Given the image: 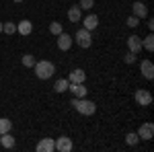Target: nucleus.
<instances>
[{
	"instance_id": "10",
	"label": "nucleus",
	"mask_w": 154,
	"mask_h": 152,
	"mask_svg": "<svg viewBox=\"0 0 154 152\" xmlns=\"http://www.w3.org/2000/svg\"><path fill=\"white\" fill-rule=\"evenodd\" d=\"M54 150H56V142L51 138H43L37 144V152H54Z\"/></svg>"
},
{
	"instance_id": "28",
	"label": "nucleus",
	"mask_w": 154,
	"mask_h": 152,
	"mask_svg": "<svg viewBox=\"0 0 154 152\" xmlns=\"http://www.w3.org/2000/svg\"><path fill=\"white\" fill-rule=\"evenodd\" d=\"M0 33H2V23H0Z\"/></svg>"
},
{
	"instance_id": "20",
	"label": "nucleus",
	"mask_w": 154,
	"mask_h": 152,
	"mask_svg": "<svg viewBox=\"0 0 154 152\" xmlns=\"http://www.w3.org/2000/svg\"><path fill=\"white\" fill-rule=\"evenodd\" d=\"M11 128H12L11 119L2 117V119H0V134H6V132H11Z\"/></svg>"
},
{
	"instance_id": "21",
	"label": "nucleus",
	"mask_w": 154,
	"mask_h": 152,
	"mask_svg": "<svg viewBox=\"0 0 154 152\" xmlns=\"http://www.w3.org/2000/svg\"><path fill=\"white\" fill-rule=\"evenodd\" d=\"M21 62H23V66H27V68H33L35 66V58L31 54H25L23 58H21Z\"/></svg>"
},
{
	"instance_id": "6",
	"label": "nucleus",
	"mask_w": 154,
	"mask_h": 152,
	"mask_svg": "<svg viewBox=\"0 0 154 152\" xmlns=\"http://www.w3.org/2000/svg\"><path fill=\"white\" fill-rule=\"evenodd\" d=\"M68 91H72V95L78 97V99L86 97V93H88V88L84 86L82 82H70V84H68Z\"/></svg>"
},
{
	"instance_id": "22",
	"label": "nucleus",
	"mask_w": 154,
	"mask_h": 152,
	"mask_svg": "<svg viewBox=\"0 0 154 152\" xmlns=\"http://www.w3.org/2000/svg\"><path fill=\"white\" fill-rule=\"evenodd\" d=\"M49 33H51V35H56V37H58L60 33H62V23H58V21H54V23L49 25Z\"/></svg>"
},
{
	"instance_id": "5",
	"label": "nucleus",
	"mask_w": 154,
	"mask_h": 152,
	"mask_svg": "<svg viewBox=\"0 0 154 152\" xmlns=\"http://www.w3.org/2000/svg\"><path fill=\"white\" fill-rule=\"evenodd\" d=\"M138 138H142V140H152L154 138V126L150 123V121L140 126V129H138Z\"/></svg>"
},
{
	"instance_id": "18",
	"label": "nucleus",
	"mask_w": 154,
	"mask_h": 152,
	"mask_svg": "<svg viewBox=\"0 0 154 152\" xmlns=\"http://www.w3.org/2000/svg\"><path fill=\"white\" fill-rule=\"evenodd\" d=\"M68 84H70L68 80L60 78V80L56 82V84H54V91H56V93H66V91H68Z\"/></svg>"
},
{
	"instance_id": "7",
	"label": "nucleus",
	"mask_w": 154,
	"mask_h": 152,
	"mask_svg": "<svg viewBox=\"0 0 154 152\" xmlns=\"http://www.w3.org/2000/svg\"><path fill=\"white\" fill-rule=\"evenodd\" d=\"M131 8H134V17H138L140 21L148 17V6H146L144 2H134V4H131Z\"/></svg>"
},
{
	"instance_id": "13",
	"label": "nucleus",
	"mask_w": 154,
	"mask_h": 152,
	"mask_svg": "<svg viewBox=\"0 0 154 152\" xmlns=\"http://www.w3.org/2000/svg\"><path fill=\"white\" fill-rule=\"evenodd\" d=\"M0 146H2V148H6V150H11L12 146H14V138L11 136V132L0 134Z\"/></svg>"
},
{
	"instance_id": "8",
	"label": "nucleus",
	"mask_w": 154,
	"mask_h": 152,
	"mask_svg": "<svg viewBox=\"0 0 154 152\" xmlns=\"http://www.w3.org/2000/svg\"><path fill=\"white\" fill-rule=\"evenodd\" d=\"M58 47L62 49V51H68V49L72 47V37L62 31V33L58 35Z\"/></svg>"
},
{
	"instance_id": "12",
	"label": "nucleus",
	"mask_w": 154,
	"mask_h": 152,
	"mask_svg": "<svg viewBox=\"0 0 154 152\" xmlns=\"http://www.w3.org/2000/svg\"><path fill=\"white\" fill-rule=\"evenodd\" d=\"M140 70H142L144 78H148V80H152V78H154V66H152L150 60H144L142 66H140Z\"/></svg>"
},
{
	"instance_id": "9",
	"label": "nucleus",
	"mask_w": 154,
	"mask_h": 152,
	"mask_svg": "<svg viewBox=\"0 0 154 152\" xmlns=\"http://www.w3.org/2000/svg\"><path fill=\"white\" fill-rule=\"evenodd\" d=\"M56 150L70 152L72 150V140H70V138H66V136H60L58 140H56Z\"/></svg>"
},
{
	"instance_id": "11",
	"label": "nucleus",
	"mask_w": 154,
	"mask_h": 152,
	"mask_svg": "<svg viewBox=\"0 0 154 152\" xmlns=\"http://www.w3.org/2000/svg\"><path fill=\"white\" fill-rule=\"evenodd\" d=\"M128 47H130L131 54H138V51H142V37L131 35L130 39H128Z\"/></svg>"
},
{
	"instance_id": "3",
	"label": "nucleus",
	"mask_w": 154,
	"mask_h": 152,
	"mask_svg": "<svg viewBox=\"0 0 154 152\" xmlns=\"http://www.w3.org/2000/svg\"><path fill=\"white\" fill-rule=\"evenodd\" d=\"M76 43L80 47H91L93 45V37H91V31H86V29H80L78 33H76Z\"/></svg>"
},
{
	"instance_id": "26",
	"label": "nucleus",
	"mask_w": 154,
	"mask_h": 152,
	"mask_svg": "<svg viewBox=\"0 0 154 152\" xmlns=\"http://www.w3.org/2000/svg\"><path fill=\"white\" fill-rule=\"evenodd\" d=\"M138 25H140V19L131 14L130 19H128V27H131V29H134V27H138Z\"/></svg>"
},
{
	"instance_id": "24",
	"label": "nucleus",
	"mask_w": 154,
	"mask_h": 152,
	"mask_svg": "<svg viewBox=\"0 0 154 152\" xmlns=\"http://www.w3.org/2000/svg\"><path fill=\"white\" fill-rule=\"evenodd\" d=\"M125 142H128L130 146H136V144L140 142V138H138V134H128V136H125Z\"/></svg>"
},
{
	"instance_id": "2",
	"label": "nucleus",
	"mask_w": 154,
	"mask_h": 152,
	"mask_svg": "<svg viewBox=\"0 0 154 152\" xmlns=\"http://www.w3.org/2000/svg\"><path fill=\"white\" fill-rule=\"evenodd\" d=\"M35 74L37 78H41V80H48V78H51L54 76V72H56V66L51 64V62H48V60H43V62H35Z\"/></svg>"
},
{
	"instance_id": "29",
	"label": "nucleus",
	"mask_w": 154,
	"mask_h": 152,
	"mask_svg": "<svg viewBox=\"0 0 154 152\" xmlns=\"http://www.w3.org/2000/svg\"><path fill=\"white\" fill-rule=\"evenodd\" d=\"M14 2H23V0H14Z\"/></svg>"
},
{
	"instance_id": "19",
	"label": "nucleus",
	"mask_w": 154,
	"mask_h": 152,
	"mask_svg": "<svg viewBox=\"0 0 154 152\" xmlns=\"http://www.w3.org/2000/svg\"><path fill=\"white\" fill-rule=\"evenodd\" d=\"M142 47H146L148 51H152V49H154V35H152V33L142 39Z\"/></svg>"
},
{
	"instance_id": "1",
	"label": "nucleus",
	"mask_w": 154,
	"mask_h": 152,
	"mask_svg": "<svg viewBox=\"0 0 154 152\" xmlns=\"http://www.w3.org/2000/svg\"><path fill=\"white\" fill-rule=\"evenodd\" d=\"M70 105L74 107V109H76L78 113H82V115H93V113L97 111V105L93 103V101H86L84 97H82V99L74 97V99L70 101Z\"/></svg>"
},
{
	"instance_id": "14",
	"label": "nucleus",
	"mask_w": 154,
	"mask_h": 152,
	"mask_svg": "<svg viewBox=\"0 0 154 152\" xmlns=\"http://www.w3.org/2000/svg\"><path fill=\"white\" fill-rule=\"evenodd\" d=\"M17 31H19L21 35H31V31H33V23L25 19V21H21V23L17 25Z\"/></svg>"
},
{
	"instance_id": "15",
	"label": "nucleus",
	"mask_w": 154,
	"mask_h": 152,
	"mask_svg": "<svg viewBox=\"0 0 154 152\" xmlns=\"http://www.w3.org/2000/svg\"><path fill=\"white\" fill-rule=\"evenodd\" d=\"M97 25H99V17H97V14H88V17L84 19V29H86V31L97 29Z\"/></svg>"
},
{
	"instance_id": "25",
	"label": "nucleus",
	"mask_w": 154,
	"mask_h": 152,
	"mask_svg": "<svg viewBox=\"0 0 154 152\" xmlns=\"http://www.w3.org/2000/svg\"><path fill=\"white\" fill-rule=\"evenodd\" d=\"M80 8H84V11H88V8H93L95 6V0H80V4H78Z\"/></svg>"
},
{
	"instance_id": "23",
	"label": "nucleus",
	"mask_w": 154,
	"mask_h": 152,
	"mask_svg": "<svg viewBox=\"0 0 154 152\" xmlns=\"http://www.w3.org/2000/svg\"><path fill=\"white\" fill-rule=\"evenodd\" d=\"M2 31L8 33V35H12V33H17V25L14 23H2Z\"/></svg>"
},
{
	"instance_id": "27",
	"label": "nucleus",
	"mask_w": 154,
	"mask_h": 152,
	"mask_svg": "<svg viewBox=\"0 0 154 152\" xmlns=\"http://www.w3.org/2000/svg\"><path fill=\"white\" fill-rule=\"evenodd\" d=\"M134 62H136V54H128V56H125V64H134Z\"/></svg>"
},
{
	"instance_id": "16",
	"label": "nucleus",
	"mask_w": 154,
	"mask_h": 152,
	"mask_svg": "<svg viewBox=\"0 0 154 152\" xmlns=\"http://www.w3.org/2000/svg\"><path fill=\"white\" fill-rule=\"evenodd\" d=\"M84 78H86L84 70L76 68V70H72V72H70V78H68V82H84Z\"/></svg>"
},
{
	"instance_id": "4",
	"label": "nucleus",
	"mask_w": 154,
	"mask_h": 152,
	"mask_svg": "<svg viewBox=\"0 0 154 152\" xmlns=\"http://www.w3.org/2000/svg\"><path fill=\"white\" fill-rule=\"evenodd\" d=\"M136 103H138V105H142V107L152 105V95L148 93V91H144V88L136 91Z\"/></svg>"
},
{
	"instance_id": "17",
	"label": "nucleus",
	"mask_w": 154,
	"mask_h": 152,
	"mask_svg": "<svg viewBox=\"0 0 154 152\" xmlns=\"http://www.w3.org/2000/svg\"><path fill=\"white\" fill-rule=\"evenodd\" d=\"M80 6H72L70 11H68V19H70V23H78L80 21Z\"/></svg>"
}]
</instances>
